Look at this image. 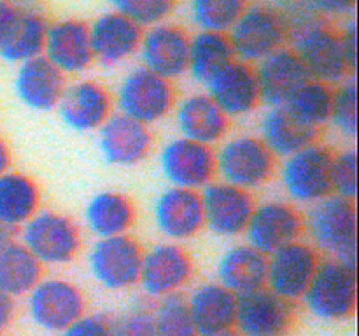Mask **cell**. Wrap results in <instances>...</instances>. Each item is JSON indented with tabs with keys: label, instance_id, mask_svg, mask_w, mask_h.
<instances>
[{
	"label": "cell",
	"instance_id": "obj_1",
	"mask_svg": "<svg viewBox=\"0 0 359 336\" xmlns=\"http://www.w3.org/2000/svg\"><path fill=\"white\" fill-rule=\"evenodd\" d=\"M290 24L294 30V49L304 63L309 77L326 84L344 83L351 72L346 56L340 46L339 31L332 30L319 14L309 6V9H294Z\"/></svg>",
	"mask_w": 359,
	"mask_h": 336
},
{
	"label": "cell",
	"instance_id": "obj_2",
	"mask_svg": "<svg viewBox=\"0 0 359 336\" xmlns=\"http://www.w3.org/2000/svg\"><path fill=\"white\" fill-rule=\"evenodd\" d=\"M307 226L314 244L333 259L356 270L358 212L353 200L330 195L312 205Z\"/></svg>",
	"mask_w": 359,
	"mask_h": 336
},
{
	"label": "cell",
	"instance_id": "obj_3",
	"mask_svg": "<svg viewBox=\"0 0 359 336\" xmlns=\"http://www.w3.org/2000/svg\"><path fill=\"white\" fill-rule=\"evenodd\" d=\"M226 35L235 59L259 63L263 58L284 48L287 24L283 14L272 7L248 6Z\"/></svg>",
	"mask_w": 359,
	"mask_h": 336
},
{
	"label": "cell",
	"instance_id": "obj_4",
	"mask_svg": "<svg viewBox=\"0 0 359 336\" xmlns=\"http://www.w3.org/2000/svg\"><path fill=\"white\" fill-rule=\"evenodd\" d=\"M304 300L316 317L325 321L347 318L356 310L358 303L356 270L337 259L321 261Z\"/></svg>",
	"mask_w": 359,
	"mask_h": 336
},
{
	"label": "cell",
	"instance_id": "obj_5",
	"mask_svg": "<svg viewBox=\"0 0 359 336\" xmlns=\"http://www.w3.org/2000/svg\"><path fill=\"white\" fill-rule=\"evenodd\" d=\"M21 244L42 266H60L76 258L81 237L72 219L53 210H42L23 224Z\"/></svg>",
	"mask_w": 359,
	"mask_h": 336
},
{
	"label": "cell",
	"instance_id": "obj_6",
	"mask_svg": "<svg viewBox=\"0 0 359 336\" xmlns=\"http://www.w3.org/2000/svg\"><path fill=\"white\" fill-rule=\"evenodd\" d=\"M276 156L258 136H235L216 153V172L223 182L249 191L270 181Z\"/></svg>",
	"mask_w": 359,
	"mask_h": 336
},
{
	"label": "cell",
	"instance_id": "obj_7",
	"mask_svg": "<svg viewBox=\"0 0 359 336\" xmlns=\"http://www.w3.org/2000/svg\"><path fill=\"white\" fill-rule=\"evenodd\" d=\"M174 98L170 80L156 76L146 66L132 70L118 88V107L121 114L147 126L163 119L172 111Z\"/></svg>",
	"mask_w": 359,
	"mask_h": 336
},
{
	"label": "cell",
	"instance_id": "obj_8",
	"mask_svg": "<svg viewBox=\"0 0 359 336\" xmlns=\"http://www.w3.org/2000/svg\"><path fill=\"white\" fill-rule=\"evenodd\" d=\"M332 161L330 149L311 144L286 158L283 168V184L293 200L316 203L332 192Z\"/></svg>",
	"mask_w": 359,
	"mask_h": 336
},
{
	"label": "cell",
	"instance_id": "obj_9",
	"mask_svg": "<svg viewBox=\"0 0 359 336\" xmlns=\"http://www.w3.org/2000/svg\"><path fill=\"white\" fill-rule=\"evenodd\" d=\"M144 251L128 234L98 238L88 254L91 275L107 289H126L139 282Z\"/></svg>",
	"mask_w": 359,
	"mask_h": 336
},
{
	"label": "cell",
	"instance_id": "obj_10",
	"mask_svg": "<svg viewBox=\"0 0 359 336\" xmlns=\"http://www.w3.org/2000/svg\"><path fill=\"white\" fill-rule=\"evenodd\" d=\"M319 259L318 251L305 241L297 240L266 255L265 286L287 301L302 300L314 279Z\"/></svg>",
	"mask_w": 359,
	"mask_h": 336
},
{
	"label": "cell",
	"instance_id": "obj_11",
	"mask_svg": "<svg viewBox=\"0 0 359 336\" xmlns=\"http://www.w3.org/2000/svg\"><path fill=\"white\" fill-rule=\"evenodd\" d=\"M293 321V303L269 287L237 296L235 326L241 336H284Z\"/></svg>",
	"mask_w": 359,
	"mask_h": 336
},
{
	"label": "cell",
	"instance_id": "obj_12",
	"mask_svg": "<svg viewBox=\"0 0 359 336\" xmlns=\"http://www.w3.org/2000/svg\"><path fill=\"white\" fill-rule=\"evenodd\" d=\"M28 310L39 328L63 332L83 317L84 298L79 287L69 280L41 279L28 293Z\"/></svg>",
	"mask_w": 359,
	"mask_h": 336
},
{
	"label": "cell",
	"instance_id": "obj_13",
	"mask_svg": "<svg viewBox=\"0 0 359 336\" xmlns=\"http://www.w3.org/2000/svg\"><path fill=\"white\" fill-rule=\"evenodd\" d=\"M160 164L163 175L174 188L198 189L207 188L216 177V153L210 146L193 140L175 139L161 150Z\"/></svg>",
	"mask_w": 359,
	"mask_h": 336
},
{
	"label": "cell",
	"instance_id": "obj_14",
	"mask_svg": "<svg viewBox=\"0 0 359 336\" xmlns=\"http://www.w3.org/2000/svg\"><path fill=\"white\" fill-rule=\"evenodd\" d=\"M304 226V219L294 206L283 202H266L255 206L244 233L248 234V245L270 255L291 241L300 240Z\"/></svg>",
	"mask_w": 359,
	"mask_h": 336
},
{
	"label": "cell",
	"instance_id": "obj_15",
	"mask_svg": "<svg viewBox=\"0 0 359 336\" xmlns=\"http://www.w3.org/2000/svg\"><path fill=\"white\" fill-rule=\"evenodd\" d=\"M191 37L177 24L160 23L142 34L139 52L144 66L163 79L172 80L188 72Z\"/></svg>",
	"mask_w": 359,
	"mask_h": 336
},
{
	"label": "cell",
	"instance_id": "obj_16",
	"mask_svg": "<svg viewBox=\"0 0 359 336\" xmlns=\"http://www.w3.org/2000/svg\"><path fill=\"white\" fill-rule=\"evenodd\" d=\"M205 226L219 237H237L244 233L255 210L249 191L228 182H210L202 192Z\"/></svg>",
	"mask_w": 359,
	"mask_h": 336
},
{
	"label": "cell",
	"instance_id": "obj_17",
	"mask_svg": "<svg viewBox=\"0 0 359 336\" xmlns=\"http://www.w3.org/2000/svg\"><path fill=\"white\" fill-rule=\"evenodd\" d=\"M193 275V261L175 244H160L144 252L139 282L146 294L165 298L179 293Z\"/></svg>",
	"mask_w": 359,
	"mask_h": 336
},
{
	"label": "cell",
	"instance_id": "obj_18",
	"mask_svg": "<svg viewBox=\"0 0 359 336\" xmlns=\"http://www.w3.org/2000/svg\"><path fill=\"white\" fill-rule=\"evenodd\" d=\"M42 56L63 76L84 72L95 62L90 24L79 20H62L49 24Z\"/></svg>",
	"mask_w": 359,
	"mask_h": 336
},
{
	"label": "cell",
	"instance_id": "obj_19",
	"mask_svg": "<svg viewBox=\"0 0 359 336\" xmlns=\"http://www.w3.org/2000/svg\"><path fill=\"white\" fill-rule=\"evenodd\" d=\"M205 86L207 94L228 118L249 114L262 102L255 69L238 59L219 70Z\"/></svg>",
	"mask_w": 359,
	"mask_h": 336
},
{
	"label": "cell",
	"instance_id": "obj_20",
	"mask_svg": "<svg viewBox=\"0 0 359 336\" xmlns=\"http://www.w3.org/2000/svg\"><path fill=\"white\" fill-rule=\"evenodd\" d=\"M154 220L165 237L188 240L205 226L202 195L193 189L170 188L161 192L154 205Z\"/></svg>",
	"mask_w": 359,
	"mask_h": 336
},
{
	"label": "cell",
	"instance_id": "obj_21",
	"mask_svg": "<svg viewBox=\"0 0 359 336\" xmlns=\"http://www.w3.org/2000/svg\"><path fill=\"white\" fill-rule=\"evenodd\" d=\"M142 34V28L116 10L102 14L90 24L93 58L105 66L118 65L139 52Z\"/></svg>",
	"mask_w": 359,
	"mask_h": 336
},
{
	"label": "cell",
	"instance_id": "obj_22",
	"mask_svg": "<svg viewBox=\"0 0 359 336\" xmlns=\"http://www.w3.org/2000/svg\"><path fill=\"white\" fill-rule=\"evenodd\" d=\"M153 135L147 125L125 114H114L100 128V149L107 163L132 167L149 154Z\"/></svg>",
	"mask_w": 359,
	"mask_h": 336
},
{
	"label": "cell",
	"instance_id": "obj_23",
	"mask_svg": "<svg viewBox=\"0 0 359 336\" xmlns=\"http://www.w3.org/2000/svg\"><path fill=\"white\" fill-rule=\"evenodd\" d=\"M259 98L272 107L286 105L294 91L309 80L307 70L293 49L280 48L263 58L255 69Z\"/></svg>",
	"mask_w": 359,
	"mask_h": 336
},
{
	"label": "cell",
	"instance_id": "obj_24",
	"mask_svg": "<svg viewBox=\"0 0 359 336\" xmlns=\"http://www.w3.org/2000/svg\"><path fill=\"white\" fill-rule=\"evenodd\" d=\"M111 97L93 80H81L65 88L58 102L62 121L76 132L100 130L111 118Z\"/></svg>",
	"mask_w": 359,
	"mask_h": 336
},
{
	"label": "cell",
	"instance_id": "obj_25",
	"mask_svg": "<svg viewBox=\"0 0 359 336\" xmlns=\"http://www.w3.org/2000/svg\"><path fill=\"white\" fill-rule=\"evenodd\" d=\"M16 94L27 107L34 111H51L65 91V76L44 56L21 63L14 80Z\"/></svg>",
	"mask_w": 359,
	"mask_h": 336
},
{
	"label": "cell",
	"instance_id": "obj_26",
	"mask_svg": "<svg viewBox=\"0 0 359 336\" xmlns=\"http://www.w3.org/2000/svg\"><path fill=\"white\" fill-rule=\"evenodd\" d=\"M198 336L231 331L237 315V296L219 282L203 284L188 300Z\"/></svg>",
	"mask_w": 359,
	"mask_h": 336
},
{
	"label": "cell",
	"instance_id": "obj_27",
	"mask_svg": "<svg viewBox=\"0 0 359 336\" xmlns=\"http://www.w3.org/2000/svg\"><path fill=\"white\" fill-rule=\"evenodd\" d=\"M175 119L184 139L203 146L217 144L228 130V115L209 94H191L184 98Z\"/></svg>",
	"mask_w": 359,
	"mask_h": 336
},
{
	"label": "cell",
	"instance_id": "obj_28",
	"mask_svg": "<svg viewBox=\"0 0 359 336\" xmlns=\"http://www.w3.org/2000/svg\"><path fill=\"white\" fill-rule=\"evenodd\" d=\"M318 139V128L305 125L287 107H272L262 122V140L273 156L287 158Z\"/></svg>",
	"mask_w": 359,
	"mask_h": 336
},
{
	"label": "cell",
	"instance_id": "obj_29",
	"mask_svg": "<svg viewBox=\"0 0 359 336\" xmlns=\"http://www.w3.org/2000/svg\"><path fill=\"white\" fill-rule=\"evenodd\" d=\"M217 279L235 296L262 289L266 282V255L248 244L237 245L221 258Z\"/></svg>",
	"mask_w": 359,
	"mask_h": 336
},
{
	"label": "cell",
	"instance_id": "obj_30",
	"mask_svg": "<svg viewBox=\"0 0 359 336\" xmlns=\"http://www.w3.org/2000/svg\"><path fill=\"white\" fill-rule=\"evenodd\" d=\"M84 219L91 233L98 238L119 237L128 233L135 223V206L121 192L104 191L90 200Z\"/></svg>",
	"mask_w": 359,
	"mask_h": 336
},
{
	"label": "cell",
	"instance_id": "obj_31",
	"mask_svg": "<svg viewBox=\"0 0 359 336\" xmlns=\"http://www.w3.org/2000/svg\"><path fill=\"white\" fill-rule=\"evenodd\" d=\"M39 188L20 172L0 175V226L14 230L39 212Z\"/></svg>",
	"mask_w": 359,
	"mask_h": 336
},
{
	"label": "cell",
	"instance_id": "obj_32",
	"mask_svg": "<svg viewBox=\"0 0 359 336\" xmlns=\"http://www.w3.org/2000/svg\"><path fill=\"white\" fill-rule=\"evenodd\" d=\"M42 279V265L21 241H11L0 252V290L18 298L28 294Z\"/></svg>",
	"mask_w": 359,
	"mask_h": 336
},
{
	"label": "cell",
	"instance_id": "obj_33",
	"mask_svg": "<svg viewBox=\"0 0 359 336\" xmlns=\"http://www.w3.org/2000/svg\"><path fill=\"white\" fill-rule=\"evenodd\" d=\"M235 59L226 34L198 31L189 42L188 72L193 79L207 84L219 70Z\"/></svg>",
	"mask_w": 359,
	"mask_h": 336
},
{
	"label": "cell",
	"instance_id": "obj_34",
	"mask_svg": "<svg viewBox=\"0 0 359 336\" xmlns=\"http://www.w3.org/2000/svg\"><path fill=\"white\" fill-rule=\"evenodd\" d=\"M48 21L42 14L35 10H21L20 21L11 35L6 48L0 51L6 62L25 63L42 56L46 44V34H48Z\"/></svg>",
	"mask_w": 359,
	"mask_h": 336
},
{
	"label": "cell",
	"instance_id": "obj_35",
	"mask_svg": "<svg viewBox=\"0 0 359 336\" xmlns=\"http://www.w3.org/2000/svg\"><path fill=\"white\" fill-rule=\"evenodd\" d=\"M333 90L330 84L309 79L298 88L284 107L290 108L300 121L312 128H319L330 121L333 108Z\"/></svg>",
	"mask_w": 359,
	"mask_h": 336
},
{
	"label": "cell",
	"instance_id": "obj_36",
	"mask_svg": "<svg viewBox=\"0 0 359 336\" xmlns=\"http://www.w3.org/2000/svg\"><path fill=\"white\" fill-rule=\"evenodd\" d=\"M248 6V0H191L189 13L200 31L228 34Z\"/></svg>",
	"mask_w": 359,
	"mask_h": 336
},
{
	"label": "cell",
	"instance_id": "obj_37",
	"mask_svg": "<svg viewBox=\"0 0 359 336\" xmlns=\"http://www.w3.org/2000/svg\"><path fill=\"white\" fill-rule=\"evenodd\" d=\"M153 314L156 336H198L188 300L179 293L161 298Z\"/></svg>",
	"mask_w": 359,
	"mask_h": 336
},
{
	"label": "cell",
	"instance_id": "obj_38",
	"mask_svg": "<svg viewBox=\"0 0 359 336\" xmlns=\"http://www.w3.org/2000/svg\"><path fill=\"white\" fill-rule=\"evenodd\" d=\"M175 0H112L116 13L123 14L140 28L165 23L174 10Z\"/></svg>",
	"mask_w": 359,
	"mask_h": 336
},
{
	"label": "cell",
	"instance_id": "obj_39",
	"mask_svg": "<svg viewBox=\"0 0 359 336\" xmlns=\"http://www.w3.org/2000/svg\"><path fill=\"white\" fill-rule=\"evenodd\" d=\"M330 121L344 136L358 135V86L354 80H344L333 93V108Z\"/></svg>",
	"mask_w": 359,
	"mask_h": 336
},
{
	"label": "cell",
	"instance_id": "obj_40",
	"mask_svg": "<svg viewBox=\"0 0 359 336\" xmlns=\"http://www.w3.org/2000/svg\"><path fill=\"white\" fill-rule=\"evenodd\" d=\"M332 192L346 200L358 196V154L354 149L333 156L332 161Z\"/></svg>",
	"mask_w": 359,
	"mask_h": 336
},
{
	"label": "cell",
	"instance_id": "obj_41",
	"mask_svg": "<svg viewBox=\"0 0 359 336\" xmlns=\"http://www.w3.org/2000/svg\"><path fill=\"white\" fill-rule=\"evenodd\" d=\"M112 336H156L154 314L146 304H135L123 312L111 324Z\"/></svg>",
	"mask_w": 359,
	"mask_h": 336
},
{
	"label": "cell",
	"instance_id": "obj_42",
	"mask_svg": "<svg viewBox=\"0 0 359 336\" xmlns=\"http://www.w3.org/2000/svg\"><path fill=\"white\" fill-rule=\"evenodd\" d=\"M63 336H112L111 324L97 315H83L63 331Z\"/></svg>",
	"mask_w": 359,
	"mask_h": 336
},
{
	"label": "cell",
	"instance_id": "obj_43",
	"mask_svg": "<svg viewBox=\"0 0 359 336\" xmlns=\"http://www.w3.org/2000/svg\"><path fill=\"white\" fill-rule=\"evenodd\" d=\"M20 16L21 9H18L13 2H0V51L9 42Z\"/></svg>",
	"mask_w": 359,
	"mask_h": 336
},
{
	"label": "cell",
	"instance_id": "obj_44",
	"mask_svg": "<svg viewBox=\"0 0 359 336\" xmlns=\"http://www.w3.org/2000/svg\"><path fill=\"white\" fill-rule=\"evenodd\" d=\"M340 46H342V52L346 56V62L349 65L351 72L356 70V62H358V30L356 23L351 21L346 27L342 28V31H339Z\"/></svg>",
	"mask_w": 359,
	"mask_h": 336
},
{
	"label": "cell",
	"instance_id": "obj_45",
	"mask_svg": "<svg viewBox=\"0 0 359 336\" xmlns=\"http://www.w3.org/2000/svg\"><path fill=\"white\" fill-rule=\"evenodd\" d=\"M307 4L318 14L344 16V14H349L354 9L356 0H307Z\"/></svg>",
	"mask_w": 359,
	"mask_h": 336
},
{
	"label": "cell",
	"instance_id": "obj_46",
	"mask_svg": "<svg viewBox=\"0 0 359 336\" xmlns=\"http://www.w3.org/2000/svg\"><path fill=\"white\" fill-rule=\"evenodd\" d=\"M14 315V301L13 298L7 296L6 293L0 290V332L11 324Z\"/></svg>",
	"mask_w": 359,
	"mask_h": 336
},
{
	"label": "cell",
	"instance_id": "obj_47",
	"mask_svg": "<svg viewBox=\"0 0 359 336\" xmlns=\"http://www.w3.org/2000/svg\"><path fill=\"white\" fill-rule=\"evenodd\" d=\"M9 167H11L9 147H7L6 142L0 139V175H4L6 172H9Z\"/></svg>",
	"mask_w": 359,
	"mask_h": 336
},
{
	"label": "cell",
	"instance_id": "obj_48",
	"mask_svg": "<svg viewBox=\"0 0 359 336\" xmlns=\"http://www.w3.org/2000/svg\"><path fill=\"white\" fill-rule=\"evenodd\" d=\"M11 241H13V238H11V230L0 226V252H2L4 248L11 244Z\"/></svg>",
	"mask_w": 359,
	"mask_h": 336
},
{
	"label": "cell",
	"instance_id": "obj_49",
	"mask_svg": "<svg viewBox=\"0 0 359 336\" xmlns=\"http://www.w3.org/2000/svg\"><path fill=\"white\" fill-rule=\"evenodd\" d=\"M209 336H241L238 332H235L233 329L231 331H224V332H217V335H209Z\"/></svg>",
	"mask_w": 359,
	"mask_h": 336
},
{
	"label": "cell",
	"instance_id": "obj_50",
	"mask_svg": "<svg viewBox=\"0 0 359 336\" xmlns=\"http://www.w3.org/2000/svg\"><path fill=\"white\" fill-rule=\"evenodd\" d=\"M0 2H13V0H0Z\"/></svg>",
	"mask_w": 359,
	"mask_h": 336
}]
</instances>
